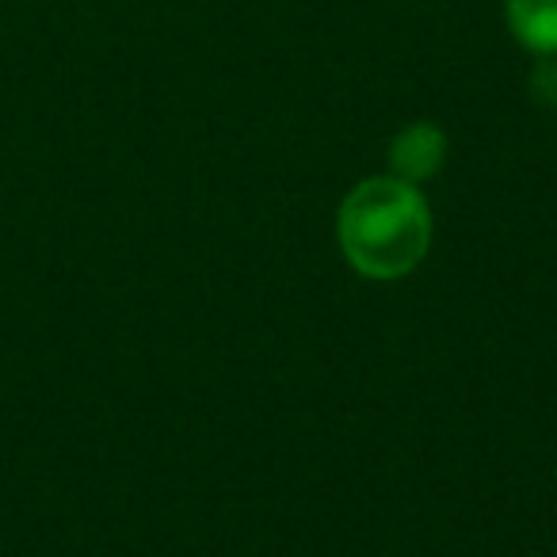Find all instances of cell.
I'll use <instances>...</instances> for the list:
<instances>
[{
  "label": "cell",
  "mask_w": 557,
  "mask_h": 557,
  "mask_svg": "<svg viewBox=\"0 0 557 557\" xmlns=\"http://www.w3.org/2000/svg\"><path fill=\"white\" fill-rule=\"evenodd\" d=\"M336 237L348 263L367 278H401L420 268L432 245V210L417 184L371 176L351 187L336 214Z\"/></svg>",
  "instance_id": "obj_1"
},
{
  "label": "cell",
  "mask_w": 557,
  "mask_h": 557,
  "mask_svg": "<svg viewBox=\"0 0 557 557\" xmlns=\"http://www.w3.org/2000/svg\"><path fill=\"white\" fill-rule=\"evenodd\" d=\"M447 161V138H443L440 126L432 123H412L389 146V164H394L397 180H409V184H424Z\"/></svg>",
  "instance_id": "obj_2"
},
{
  "label": "cell",
  "mask_w": 557,
  "mask_h": 557,
  "mask_svg": "<svg viewBox=\"0 0 557 557\" xmlns=\"http://www.w3.org/2000/svg\"><path fill=\"white\" fill-rule=\"evenodd\" d=\"M508 27L531 54H557V0H508Z\"/></svg>",
  "instance_id": "obj_3"
},
{
  "label": "cell",
  "mask_w": 557,
  "mask_h": 557,
  "mask_svg": "<svg viewBox=\"0 0 557 557\" xmlns=\"http://www.w3.org/2000/svg\"><path fill=\"white\" fill-rule=\"evenodd\" d=\"M531 96L546 108H557V58L542 54V62L531 73Z\"/></svg>",
  "instance_id": "obj_4"
}]
</instances>
